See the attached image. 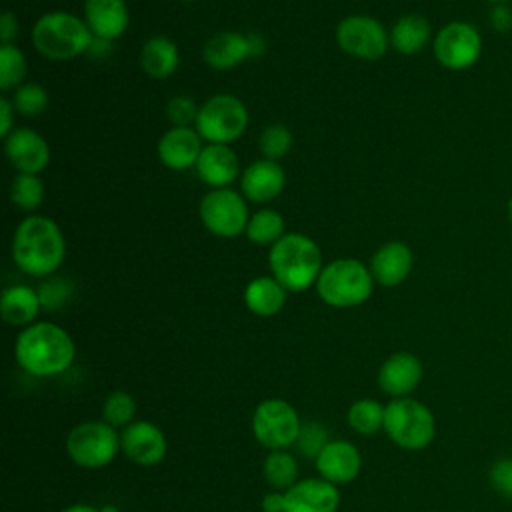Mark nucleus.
<instances>
[{
	"label": "nucleus",
	"instance_id": "obj_1",
	"mask_svg": "<svg viewBox=\"0 0 512 512\" xmlns=\"http://www.w3.org/2000/svg\"><path fill=\"white\" fill-rule=\"evenodd\" d=\"M14 352L18 364L28 374L50 378L70 368L76 348L64 328L52 322H38L20 332Z\"/></svg>",
	"mask_w": 512,
	"mask_h": 512
},
{
	"label": "nucleus",
	"instance_id": "obj_2",
	"mask_svg": "<svg viewBox=\"0 0 512 512\" xmlns=\"http://www.w3.org/2000/svg\"><path fill=\"white\" fill-rule=\"evenodd\" d=\"M64 254V236L50 218L30 216L16 228L12 258L22 272L48 276L62 264Z\"/></svg>",
	"mask_w": 512,
	"mask_h": 512
},
{
	"label": "nucleus",
	"instance_id": "obj_3",
	"mask_svg": "<svg viewBox=\"0 0 512 512\" xmlns=\"http://www.w3.org/2000/svg\"><path fill=\"white\" fill-rule=\"evenodd\" d=\"M274 278L292 292L312 286L322 272V252L314 240L302 234H284L274 242L270 256Z\"/></svg>",
	"mask_w": 512,
	"mask_h": 512
},
{
	"label": "nucleus",
	"instance_id": "obj_4",
	"mask_svg": "<svg viewBox=\"0 0 512 512\" xmlns=\"http://www.w3.org/2000/svg\"><path fill=\"white\" fill-rule=\"evenodd\" d=\"M32 42L46 58L70 60L94 44V34L74 14L50 12L34 24Z\"/></svg>",
	"mask_w": 512,
	"mask_h": 512
},
{
	"label": "nucleus",
	"instance_id": "obj_5",
	"mask_svg": "<svg viewBox=\"0 0 512 512\" xmlns=\"http://www.w3.org/2000/svg\"><path fill=\"white\" fill-rule=\"evenodd\" d=\"M384 432L404 450H422L436 436V420L432 410L406 396L394 398L384 406Z\"/></svg>",
	"mask_w": 512,
	"mask_h": 512
},
{
	"label": "nucleus",
	"instance_id": "obj_6",
	"mask_svg": "<svg viewBox=\"0 0 512 512\" xmlns=\"http://www.w3.org/2000/svg\"><path fill=\"white\" fill-rule=\"evenodd\" d=\"M372 272L358 260L342 258L326 264L316 280L320 298L336 308L358 306L372 294Z\"/></svg>",
	"mask_w": 512,
	"mask_h": 512
},
{
	"label": "nucleus",
	"instance_id": "obj_7",
	"mask_svg": "<svg viewBox=\"0 0 512 512\" xmlns=\"http://www.w3.org/2000/svg\"><path fill=\"white\" fill-rule=\"evenodd\" d=\"M66 452L82 468H102L120 452V434L104 420H88L68 432Z\"/></svg>",
	"mask_w": 512,
	"mask_h": 512
},
{
	"label": "nucleus",
	"instance_id": "obj_8",
	"mask_svg": "<svg viewBox=\"0 0 512 512\" xmlns=\"http://www.w3.org/2000/svg\"><path fill=\"white\" fill-rule=\"evenodd\" d=\"M248 124L244 104L230 94H218L206 100L198 110L196 132L210 144H230L242 136Z\"/></svg>",
	"mask_w": 512,
	"mask_h": 512
},
{
	"label": "nucleus",
	"instance_id": "obj_9",
	"mask_svg": "<svg viewBox=\"0 0 512 512\" xmlns=\"http://www.w3.org/2000/svg\"><path fill=\"white\" fill-rule=\"evenodd\" d=\"M300 428L298 412L280 398L262 400L252 414L254 438L268 450H282L294 444Z\"/></svg>",
	"mask_w": 512,
	"mask_h": 512
},
{
	"label": "nucleus",
	"instance_id": "obj_10",
	"mask_svg": "<svg viewBox=\"0 0 512 512\" xmlns=\"http://www.w3.org/2000/svg\"><path fill=\"white\" fill-rule=\"evenodd\" d=\"M480 54L482 36L470 22H448L434 36V56L448 70H468L478 62Z\"/></svg>",
	"mask_w": 512,
	"mask_h": 512
},
{
	"label": "nucleus",
	"instance_id": "obj_11",
	"mask_svg": "<svg viewBox=\"0 0 512 512\" xmlns=\"http://www.w3.org/2000/svg\"><path fill=\"white\" fill-rule=\"evenodd\" d=\"M200 218L212 234L234 238L248 226V208L238 192L214 188L200 202Z\"/></svg>",
	"mask_w": 512,
	"mask_h": 512
},
{
	"label": "nucleus",
	"instance_id": "obj_12",
	"mask_svg": "<svg viewBox=\"0 0 512 512\" xmlns=\"http://www.w3.org/2000/svg\"><path fill=\"white\" fill-rule=\"evenodd\" d=\"M340 48L362 60H378L388 48V36L382 24L368 16H350L336 30Z\"/></svg>",
	"mask_w": 512,
	"mask_h": 512
},
{
	"label": "nucleus",
	"instance_id": "obj_13",
	"mask_svg": "<svg viewBox=\"0 0 512 512\" xmlns=\"http://www.w3.org/2000/svg\"><path fill=\"white\" fill-rule=\"evenodd\" d=\"M164 432L146 420L132 422L120 432V452L138 466H156L166 456Z\"/></svg>",
	"mask_w": 512,
	"mask_h": 512
},
{
	"label": "nucleus",
	"instance_id": "obj_14",
	"mask_svg": "<svg viewBox=\"0 0 512 512\" xmlns=\"http://www.w3.org/2000/svg\"><path fill=\"white\" fill-rule=\"evenodd\" d=\"M262 46V38L254 34L242 36L238 32H218L204 44L202 56L212 68L226 70L244 62L252 54H260Z\"/></svg>",
	"mask_w": 512,
	"mask_h": 512
},
{
	"label": "nucleus",
	"instance_id": "obj_15",
	"mask_svg": "<svg viewBox=\"0 0 512 512\" xmlns=\"http://www.w3.org/2000/svg\"><path fill=\"white\" fill-rule=\"evenodd\" d=\"M424 368L418 356L410 352L390 354L378 370V386L392 398H406L422 380Z\"/></svg>",
	"mask_w": 512,
	"mask_h": 512
},
{
	"label": "nucleus",
	"instance_id": "obj_16",
	"mask_svg": "<svg viewBox=\"0 0 512 512\" xmlns=\"http://www.w3.org/2000/svg\"><path fill=\"white\" fill-rule=\"evenodd\" d=\"M284 500V512H336L340 494L338 486L324 478H306L288 488Z\"/></svg>",
	"mask_w": 512,
	"mask_h": 512
},
{
	"label": "nucleus",
	"instance_id": "obj_17",
	"mask_svg": "<svg viewBox=\"0 0 512 512\" xmlns=\"http://www.w3.org/2000/svg\"><path fill=\"white\" fill-rule=\"evenodd\" d=\"M362 466L360 452L348 440H330L316 456V470L320 476L336 486L352 482Z\"/></svg>",
	"mask_w": 512,
	"mask_h": 512
},
{
	"label": "nucleus",
	"instance_id": "obj_18",
	"mask_svg": "<svg viewBox=\"0 0 512 512\" xmlns=\"http://www.w3.org/2000/svg\"><path fill=\"white\" fill-rule=\"evenodd\" d=\"M4 148L8 160L26 174H38L50 160V148L46 140L30 128H18L8 134Z\"/></svg>",
	"mask_w": 512,
	"mask_h": 512
},
{
	"label": "nucleus",
	"instance_id": "obj_19",
	"mask_svg": "<svg viewBox=\"0 0 512 512\" xmlns=\"http://www.w3.org/2000/svg\"><path fill=\"white\" fill-rule=\"evenodd\" d=\"M200 152V134L184 126H174L158 142V156L172 170L190 168L198 162Z\"/></svg>",
	"mask_w": 512,
	"mask_h": 512
},
{
	"label": "nucleus",
	"instance_id": "obj_20",
	"mask_svg": "<svg viewBox=\"0 0 512 512\" xmlns=\"http://www.w3.org/2000/svg\"><path fill=\"white\" fill-rule=\"evenodd\" d=\"M412 270V252L404 242H388L376 250L370 262L372 278L382 286H398Z\"/></svg>",
	"mask_w": 512,
	"mask_h": 512
},
{
	"label": "nucleus",
	"instance_id": "obj_21",
	"mask_svg": "<svg viewBox=\"0 0 512 512\" xmlns=\"http://www.w3.org/2000/svg\"><path fill=\"white\" fill-rule=\"evenodd\" d=\"M86 24L100 40L118 38L128 26V10L124 0H86Z\"/></svg>",
	"mask_w": 512,
	"mask_h": 512
},
{
	"label": "nucleus",
	"instance_id": "obj_22",
	"mask_svg": "<svg viewBox=\"0 0 512 512\" xmlns=\"http://www.w3.org/2000/svg\"><path fill=\"white\" fill-rule=\"evenodd\" d=\"M196 170L206 184L214 188H226L238 176V158L228 148V144H208L200 152Z\"/></svg>",
	"mask_w": 512,
	"mask_h": 512
},
{
	"label": "nucleus",
	"instance_id": "obj_23",
	"mask_svg": "<svg viewBox=\"0 0 512 512\" xmlns=\"http://www.w3.org/2000/svg\"><path fill=\"white\" fill-rule=\"evenodd\" d=\"M284 186V170L274 160H258L242 174V192L252 202H270Z\"/></svg>",
	"mask_w": 512,
	"mask_h": 512
},
{
	"label": "nucleus",
	"instance_id": "obj_24",
	"mask_svg": "<svg viewBox=\"0 0 512 512\" xmlns=\"http://www.w3.org/2000/svg\"><path fill=\"white\" fill-rule=\"evenodd\" d=\"M40 304V296L30 286H10L2 292L0 312L12 326H30Z\"/></svg>",
	"mask_w": 512,
	"mask_h": 512
},
{
	"label": "nucleus",
	"instance_id": "obj_25",
	"mask_svg": "<svg viewBox=\"0 0 512 512\" xmlns=\"http://www.w3.org/2000/svg\"><path fill=\"white\" fill-rule=\"evenodd\" d=\"M244 300L256 316H274L286 302V288L276 278L260 276L246 286Z\"/></svg>",
	"mask_w": 512,
	"mask_h": 512
},
{
	"label": "nucleus",
	"instance_id": "obj_26",
	"mask_svg": "<svg viewBox=\"0 0 512 512\" xmlns=\"http://www.w3.org/2000/svg\"><path fill=\"white\" fill-rule=\"evenodd\" d=\"M140 64L152 78H168L178 66V48L164 36L150 38L140 52Z\"/></svg>",
	"mask_w": 512,
	"mask_h": 512
},
{
	"label": "nucleus",
	"instance_id": "obj_27",
	"mask_svg": "<svg viewBox=\"0 0 512 512\" xmlns=\"http://www.w3.org/2000/svg\"><path fill=\"white\" fill-rule=\"evenodd\" d=\"M430 40V24L420 14H406L402 16L390 34V42L394 50L400 54H418Z\"/></svg>",
	"mask_w": 512,
	"mask_h": 512
},
{
	"label": "nucleus",
	"instance_id": "obj_28",
	"mask_svg": "<svg viewBox=\"0 0 512 512\" xmlns=\"http://www.w3.org/2000/svg\"><path fill=\"white\" fill-rule=\"evenodd\" d=\"M262 472L266 482L276 490H288L298 482V462L284 450H270Z\"/></svg>",
	"mask_w": 512,
	"mask_h": 512
},
{
	"label": "nucleus",
	"instance_id": "obj_29",
	"mask_svg": "<svg viewBox=\"0 0 512 512\" xmlns=\"http://www.w3.org/2000/svg\"><path fill=\"white\" fill-rule=\"evenodd\" d=\"M346 420L354 432L372 436L384 426V406L376 400L360 398L348 408Z\"/></svg>",
	"mask_w": 512,
	"mask_h": 512
},
{
	"label": "nucleus",
	"instance_id": "obj_30",
	"mask_svg": "<svg viewBox=\"0 0 512 512\" xmlns=\"http://www.w3.org/2000/svg\"><path fill=\"white\" fill-rule=\"evenodd\" d=\"M246 234L256 244L278 242L284 236V220L276 210H260L248 220Z\"/></svg>",
	"mask_w": 512,
	"mask_h": 512
},
{
	"label": "nucleus",
	"instance_id": "obj_31",
	"mask_svg": "<svg viewBox=\"0 0 512 512\" xmlns=\"http://www.w3.org/2000/svg\"><path fill=\"white\" fill-rule=\"evenodd\" d=\"M10 198L16 206H20L22 210H34L40 206L42 198H44V186L42 180L36 174H26L20 172L10 188Z\"/></svg>",
	"mask_w": 512,
	"mask_h": 512
},
{
	"label": "nucleus",
	"instance_id": "obj_32",
	"mask_svg": "<svg viewBox=\"0 0 512 512\" xmlns=\"http://www.w3.org/2000/svg\"><path fill=\"white\" fill-rule=\"evenodd\" d=\"M134 414H136V402L128 392L116 390L106 396L102 406V416H104V422H108L110 426L114 428L128 426L132 424Z\"/></svg>",
	"mask_w": 512,
	"mask_h": 512
},
{
	"label": "nucleus",
	"instance_id": "obj_33",
	"mask_svg": "<svg viewBox=\"0 0 512 512\" xmlns=\"http://www.w3.org/2000/svg\"><path fill=\"white\" fill-rule=\"evenodd\" d=\"M26 74V60L22 52L12 44L0 46V88L10 90L20 84Z\"/></svg>",
	"mask_w": 512,
	"mask_h": 512
},
{
	"label": "nucleus",
	"instance_id": "obj_34",
	"mask_svg": "<svg viewBox=\"0 0 512 512\" xmlns=\"http://www.w3.org/2000/svg\"><path fill=\"white\" fill-rule=\"evenodd\" d=\"M14 108L24 116H36L48 106V94L40 84L20 86L12 100Z\"/></svg>",
	"mask_w": 512,
	"mask_h": 512
},
{
	"label": "nucleus",
	"instance_id": "obj_35",
	"mask_svg": "<svg viewBox=\"0 0 512 512\" xmlns=\"http://www.w3.org/2000/svg\"><path fill=\"white\" fill-rule=\"evenodd\" d=\"M290 142H292V136L288 132V128L280 126V124H274V126H268L262 136H260V150L262 154L266 156V160H278L282 158L288 148H290Z\"/></svg>",
	"mask_w": 512,
	"mask_h": 512
},
{
	"label": "nucleus",
	"instance_id": "obj_36",
	"mask_svg": "<svg viewBox=\"0 0 512 512\" xmlns=\"http://www.w3.org/2000/svg\"><path fill=\"white\" fill-rule=\"evenodd\" d=\"M328 434L324 430V426L316 424V422H306L302 424L300 432H298V438H296V446H298V452L308 456V458H316L320 454V450L328 444Z\"/></svg>",
	"mask_w": 512,
	"mask_h": 512
},
{
	"label": "nucleus",
	"instance_id": "obj_37",
	"mask_svg": "<svg viewBox=\"0 0 512 512\" xmlns=\"http://www.w3.org/2000/svg\"><path fill=\"white\" fill-rule=\"evenodd\" d=\"M490 486L504 498H512V458H498L488 472Z\"/></svg>",
	"mask_w": 512,
	"mask_h": 512
},
{
	"label": "nucleus",
	"instance_id": "obj_38",
	"mask_svg": "<svg viewBox=\"0 0 512 512\" xmlns=\"http://www.w3.org/2000/svg\"><path fill=\"white\" fill-rule=\"evenodd\" d=\"M168 118L174 122V126L188 128L198 118V110L194 106V100L186 96H176L168 102Z\"/></svg>",
	"mask_w": 512,
	"mask_h": 512
},
{
	"label": "nucleus",
	"instance_id": "obj_39",
	"mask_svg": "<svg viewBox=\"0 0 512 512\" xmlns=\"http://www.w3.org/2000/svg\"><path fill=\"white\" fill-rule=\"evenodd\" d=\"M68 294H70V286L64 284V282L58 278V280H50L48 284H44L38 296H40V302H42L46 308H58V306L66 300Z\"/></svg>",
	"mask_w": 512,
	"mask_h": 512
},
{
	"label": "nucleus",
	"instance_id": "obj_40",
	"mask_svg": "<svg viewBox=\"0 0 512 512\" xmlns=\"http://www.w3.org/2000/svg\"><path fill=\"white\" fill-rule=\"evenodd\" d=\"M488 20H490V26L500 32V34H506L512 30V6L506 2V4H494L490 8V14H488Z\"/></svg>",
	"mask_w": 512,
	"mask_h": 512
},
{
	"label": "nucleus",
	"instance_id": "obj_41",
	"mask_svg": "<svg viewBox=\"0 0 512 512\" xmlns=\"http://www.w3.org/2000/svg\"><path fill=\"white\" fill-rule=\"evenodd\" d=\"M16 30H18L16 18H14L10 12H4V14L0 16V36H2V42H4V44H10V40L14 38Z\"/></svg>",
	"mask_w": 512,
	"mask_h": 512
},
{
	"label": "nucleus",
	"instance_id": "obj_42",
	"mask_svg": "<svg viewBox=\"0 0 512 512\" xmlns=\"http://www.w3.org/2000/svg\"><path fill=\"white\" fill-rule=\"evenodd\" d=\"M284 508H286V500H284V494L280 492H270L262 500L264 512H284Z\"/></svg>",
	"mask_w": 512,
	"mask_h": 512
},
{
	"label": "nucleus",
	"instance_id": "obj_43",
	"mask_svg": "<svg viewBox=\"0 0 512 512\" xmlns=\"http://www.w3.org/2000/svg\"><path fill=\"white\" fill-rule=\"evenodd\" d=\"M10 110H12V104H10L6 98H2V100H0V114H2L0 134H2V136H8L10 126H12V114H10Z\"/></svg>",
	"mask_w": 512,
	"mask_h": 512
},
{
	"label": "nucleus",
	"instance_id": "obj_44",
	"mask_svg": "<svg viewBox=\"0 0 512 512\" xmlns=\"http://www.w3.org/2000/svg\"><path fill=\"white\" fill-rule=\"evenodd\" d=\"M60 512H100V510H96L94 506H88V504H72Z\"/></svg>",
	"mask_w": 512,
	"mask_h": 512
},
{
	"label": "nucleus",
	"instance_id": "obj_45",
	"mask_svg": "<svg viewBox=\"0 0 512 512\" xmlns=\"http://www.w3.org/2000/svg\"><path fill=\"white\" fill-rule=\"evenodd\" d=\"M506 218H508V222H510V226H512V196H510L508 202H506Z\"/></svg>",
	"mask_w": 512,
	"mask_h": 512
},
{
	"label": "nucleus",
	"instance_id": "obj_46",
	"mask_svg": "<svg viewBox=\"0 0 512 512\" xmlns=\"http://www.w3.org/2000/svg\"><path fill=\"white\" fill-rule=\"evenodd\" d=\"M486 2H490L494 6V4H506L508 0H486Z\"/></svg>",
	"mask_w": 512,
	"mask_h": 512
},
{
	"label": "nucleus",
	"instance_id": "obj_47",
	"mask_svg": "<svg viewBox=\"0 0 512 512\" xmlns=\"http://www.w3.org/2000/svg\"><path fill=\"white\" fill-rule=\"evenodd\" d=\"M100 512H118V510H116V508H112V506H106V508H102Z\"/></svg>",
	"mask_w": 512,
	"mask_h": 512
}]
</instances>
